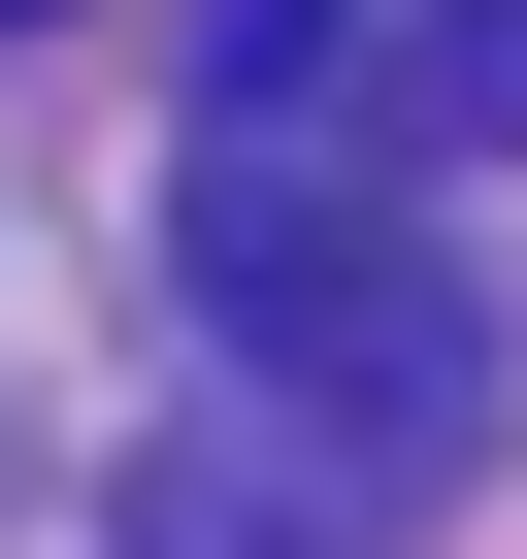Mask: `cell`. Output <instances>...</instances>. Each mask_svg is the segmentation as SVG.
Wrapping results in <instances>:
<instances>
[{"instance_id": "1", "label": "cell", "mask_w": 527, "mask_h": 559, "mask_svg": "<svg viewBox=\"0 0 527 559\" xmlns=\"http://www.w3.org/2000/svg\"><path fill=\"white\" fill-rule=\"evenodd\" d=\"M363 0H231L198 34V165H165V297L231 330V395L297 428L330 493H429L494 428V330H461V263L363 198Z\"/></svg>"}, {"instance_id": "2", "label": "cell", "mask_w": 527, "mask_h": 559, "mask_svg": "<svg viewBox=\"0 0 527 559\" xmlns=\"http://www.w3.org/2000/svg\"><path fill=\"white\" fill-rule=\"evenodd\" d=\"M363 493L297 461V428H132V493H99V559H330Z\"/></svg>"}, {"instance_id": "3", "label": "cell", "mask_w": 527, "mask_h": 559, "mask_svg": "<svg viewBox=\"0 0 527 559\" xmlns=\"http://www.w3.org/2000/svg\"><path fill=\"white\" fill-rule=\"evenodd\" d=\"M396 99H429V132H527V0H429V34H396Z\"/></svg>"}, {"instance_id": "4", "label": "cell", "mask_w": 527, "mask_h": 559, "mask_svg": "<svg viewBox=\"0 0 527 559\" xmlns=\"http://www.w3.org/2000/svg\"><path fill=\"white\" fill-rule=\"evenodd\" d=\"M0 34H34V0H0Z\"/></svg>"}]
</instances>
